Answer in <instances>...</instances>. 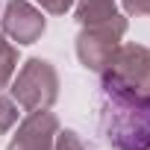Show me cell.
<instances>
[{
  "mask_svg": "<svg viewBox=\"0 0 150 150\" xmlns=\"http://www.w3.org/2000/svg\"><path fill=\"white\" fill-rule=\"evenodd\" d=\"M12 121H15V109H12V106L3 100V97H0V132H3V129H6Z\"/></svg>",
  "mask_w": 150,
  "mask_h": 150,
  "instance_id": "4",
  "label": "cell"
},
{
  "mask_svg": "<svg viewBox=\"0 0 150 150\" xmlns=\"http://www.w3.org/2000/svg\"><path fill=\"white\" fill-rule=\"evenodd\" d=\"M3 27H6V33H12L21 44H30V41L38 38V33L44 30V18H41V12L30 9L24 0H15V3H9V12H6Z\"/></svg>",
  "mask_w": 150,
  "mask_h": 150,
  "instance_id": "2",
  "label": "cell"
},
{
  "mask_svg": "<svg viewBox=\"0 0 150 150\" xmlns=\"http://www.w3.org/2000/svg\"><path fill=\"white\" fill-rule=\"evenodd\" d=\"M12 68H15V50L0 38V86H3L6 80H9V74H12Z\"/></svg>",
  "mask_w": 150,
  "mask_h": 150,
  "instance_id": "3",
  "label": "cell"
},
{
  "mask_svg": "<svg viewBox=\"0 0 150 150\" xmlns=\"http://www.w3.org/2000/svg\"><path fill=\"white\" fill-rule=\"evenodd\" d=\"M38 3H44L50 12H65L71 6V0H38Z\"/></svg>",
  "mask_w": 150,
  "mask_h": 150,
  "instance_id": "6",
  "label": "cell"
},
{
  "mask_svg": "<svg viewBox=\"0 0 150 150\" xmlns=\"http://www.w3.org/2000/svg\"><path fill=\"white\" fill-rule=\"evenodd\" d=\"M15 97H18L27 109L47 106V103L56 97V74L50 71L47 62H41V59L27 62V68L21 71V77H18V83H15Z\"/></svg>",
  "mask_w": 150,
  "mask_h": 150,
  "instance_id": "1",
  "label": "cell"
},
{
  "mask_svg": "<svg viewBox=\"0 0 150 150\" xmlns=\"http://www.w3.org/2000/svg\"><path fill=\"white\" fill-rule=\"evenodd\" d=\"M129 12H138V15H150V0H127Z\"/></svg>",
  "mask_w": 150,
  "mask_h": 150,
  "instance_id": "5",
  "label": "cell"
}]
</instances>
